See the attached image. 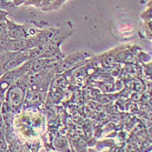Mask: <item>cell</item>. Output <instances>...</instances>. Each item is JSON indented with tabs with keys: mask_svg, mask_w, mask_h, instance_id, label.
Masks as SVG:
<instances>
[{
	"mask_svg": "<svg viewBox=\"0 0 152 152\" xmlns=\"http://www.w3.org/2000/svg\"><path fill=\"white\" fill-rule=\"evenodd\" d=\"M8 102L13 107H18L21 105L23 99V91L18 86L12 87L7 95Z\"/></svg>",
	"mask_w": 152,
	"mask_h": 152,
	"instance_id": "6da1fadb",
	"label": "cell"
},
{
	"mask_svg": "<svg viewBox=\"0 0 152 152\" xmlns=\"http://www.w3.org/2000/svg\"><path fill=\"white\" fill-rule=\"evenodd\" d=\"M26 58H27V57L25 56V54H24V55L19 54V55L14 56V57H12V58L9 59V60L4 64V67H3V70H5V71H9V70H12V69H14L15 67L18 66L20 64H22L23 61L26 60Z\"/></svg>",
	"mask_w": 152,
	"mask_h": 152,
	"instance_id": "7a4b0ae2",
	"label": "cell"
},
{
	"mask_svg": "<svg viewBox=\"0 0 152 152\" xmlns=\"http://www.w3.org/2000/svg\"><path fill=\"white\" fill-rule=\"evenodd\" d=\"M27 48V42L22 39V38H18V39H13L11 40L8 50L11 51H21Z\"/></svg>",
	"mask_w": 152,
	"mask_h": 152,
	"instance_id": "3957f363",
	"label": "cell"
},
{
	"mask_svg": "<svg viewBox=\"0 0 152 152\" xmlns=\"http://www.w3.org/2000/svg\"><path fill=\"white\" fill-rule=\"evenodd\" d=\"M9 37H12V39H18L25 37V33L23 31V29L15 27V28H11L9 31Z\"/></svg>",
	"mask_w": 152,
	"mask_h": 152,
	"instance_id": "277c9868",
	"label": "cell"
},
{
	"mask_svg": "<svg viewBox=\"0 0 152 152\" xmlns=\"http://www.w3.org/2000/svg\"><path fill=\"white\" fill-rule=\"evenodd\" d=\"M47 63H48V60L47 59H37V60H36L35 62H34V64L32 65V70H33V71H35V72L39 71V70H42L46 65Z\"/></svg>",
	"mask_w": 152,
	"mask_h": 152,
	"instance_id": "5b68a950",
	"label": "cell"
},
{
	"mask_svg": "<svg viewBox=\"0 0 152 152\" xmlns=\"http://www.w3.org/2000/svg\"><path fill=\"white\" fill-rule=\"evenodd\" d=\"M10 42H11V40H10V38H9V36H6V35L0 36V49H3V50H8Z\"/></svg>",
	"mask_w": 152,
	"mask_h": 152,
	"instance_id": "8992f818",
	"label": "cell"
},
{
	"mask_svg": "<svg viewBox=\"0 0 152 152\" xmlns=\"http://www.w3.org/2000/svg\"><path fill=\"white\" fill-rule=\"evenodd\" d=\"M6 150V143L3 136H0V151H5Z\"/></svg>",
	"mask_w": 152,
	"mask_h": 152,
	"instance_id": "52a82bcc",
	"label": "cell"
},
{
	"mask_svg": "<svg viewBox=\"0 0 152 152\" xmlns=\"http://www.w3.org/2000/svg\"><path fill=\"white\" fill-rule=\"evenodd\" d=\"M1 18H2V16H1V12H0V19H1Z\"/></svg>",
	"mask_w": 152,
	"mask_h": 152,
	"instance_id": "ba28073f",
	"label": "cell"
}]
</instances>
